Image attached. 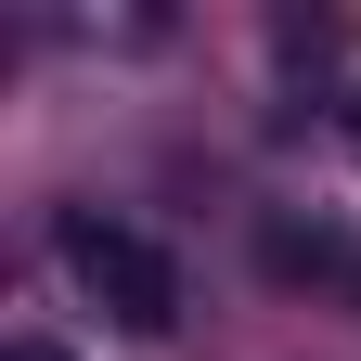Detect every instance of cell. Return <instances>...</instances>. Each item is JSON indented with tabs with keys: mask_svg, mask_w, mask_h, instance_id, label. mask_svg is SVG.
<instances>
[{
	"mask_svg": "<svg viewBox=\"0 0 361 361\" xmlns=\"http://www.w3.org/2000/svg\"><path fill=\"white\" fill-rule=\"evenodd\" d=\"M52 258H65V284H78L90 310H116L129 336H168V323H180V258L142 233V219L65 207V219H52Z\"/></svg>",
	"mask_w": 361,
	"mask_h": 361,
	"instance_id": "cell-1",
	"label": "cell"
},
{
	"mask_svg": "<svg viewBox=\"0 0 361 361\" xmlns=\"http://www.w3.org/2000/svg\"><path fill=\"white\" fill-rule=\"evenodd\" d=\"M0 361H78V348H52V336H13V348H0Z\"/></svg>",
	"mask_w": 361,
	"mask_h": 361,
	"instance_id": "cell-2",
	"label": "cell"
},
{
	"mask_svg": "<svg viewBox=\"0 0 361 361\" xmlns=\"http://www.w3.org/2000/svg\"><path fill=\"white\" fill-rule=\"evenodd\" d=\"M336 129H348V168H361V90H348V104H336Z\"/></svg>",
	"mask_w": 361,
	"mask_h": 361,
	"instance_id": "cell-3",
	"label": "cell"
}]
</instances>
